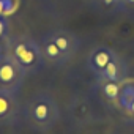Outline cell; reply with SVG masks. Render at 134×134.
Segmentation results:
<instances>
[{"mask_svg": "<svg viewBox=\"0 0 134 134\" xmlns=\"http://www.w3.org/2000/svg\"><path fill=\"white\" fill-rule=\"evenodd\" d=\"M99 84V93L101 96L112 104H118L120 92H121V84L123 82H112V81H98Z\"/></svg>", "mask_w": 134, "mask_h": 134, "instance_id": "cell-9", "label": "cell"}, {"mask_svg": "<svg viewBox=\"0 0 134 134\" xmlns=\"http://www.w3.org/2000/svg\"><path fill=\"white\" fill-rule=\"evenodd\" d=\"M87 66L98 81L125 82L128 77L126 62L109 46H95L87 55Z\"/></svg>", "mask_w": 134, "mask_h": 134, "instance_id": "cell-1", "label": "cell"}, {"mask_svg": "<svg viewBox=\"0 0 134 134\" xmlns=\"http://www.w3.org/2000/svg\"><path fill=\"white\" fill-rule=\"evenodd\" d=\"M68 110H70V115L73 117V120L77 123H88L95 117L92 103L84 96H74L70 103Z\"/></svg>", "mask_w": 134, "mask_h": 134, "instance_id": "cell-7", "label": "cell"}, {"mask_svg": "<svg viewBox=\"0 0 134 134\" xmlns=\"http://www.w3.org/2000/svg\"><path fill=\"white\" fill-rule=\"evenodd\" d=\"M5 54L21 66L25 74L40 73L43 65L46 63L40 41L27 35H16L8 38L5 44Z\"/></svg>", "mask_w": 134, "mask_h": 134, "instance_id": "cell-3", "label": "cell"}, {"mask_svg": "<svg viewBox=\"0 0 134 134\" xmlns=\"http://www.w3.org/2000/svg\"><path fill=\"white\" fill-rule=\"evenodd\" d=\"M126 110H128V112H129V114H131V115H134V101H132V103H131V106H129V107H128V109H126Z\"/></svg>", "mask_w": 134, "mask_h": 134, "instance_id": "cell-12", "label": "cell"}, {"mask_svg": "<svg viewBox=\"0 0 134 134\" xmlns=\"http://www.w3.org/2000/svg\"><path fill=\"white\" fill-rule=\"evenodd\" d=\"M95 7L104 13H118L126 10L125 0H95Z\"/></svg>", "mask_w": 134, "mask_h": 134, "instance_id": "cell-10", "label": "cell"}, {"mask_svg": "<svg viewBox=\"0 0 134 134\" xmlns=\"http://www.w3.org/2000/svg\"><path fill=\"white\" fill-rule=\"evenodd\" d=\"M125 3H126V8H128V7L134 8V0H125Z\"/></svg>", "mask_w": 134, "mask_h": 134, "instance_id": "cell-13", "label": "cell"}, {"mask_svg": "<svg viewBox=\"0 0 134 134\" xmlns=\"http://www.w3.org/2000/svg\"><path fill=\"white\" fill-rule=\"evenodd\" d=\"M132 101H134V82H123L120 98H118V106L123 109H128Z\"/></svg>", "mask_w": 134, "mask_h": 134, "instance_id": "cell-11", "label": "cell"}, {"mask_svg": "<svg viewBox=\"0 0 134 134\" xmlns=\"http://www.w3.org/2000/svg\"><path fill=\"white\" fill-rule=\"evenodd\" d=\"M21 114V104L16 93L0 88V123H14Z\"/></svg>", "mask_w": 134, "mask_h": 134, "instance_id": "cell-6", "label": "cell"}, {"mask_svg": "<svg viewBox=\"0 0 134 134\" xmlns=\"http://www.w3.org/2000/svg\"><path fill=\"white\" fill-rule=\"evenodd\" d=\"M40 46H41V51H43V57L46 60V63L49 65H54V66H63L65 63H68L70 60L63 55V52L57 47V44L51 40V36L46 33L41 41H40Z\"/></svg>", "mask_w": 134, "mask_h": 134, "instance_id": "cell-8", "label": "cell"}, {"mask_svg": "<svg viewBox=\"0 0 134 134\" xmlns=\"http://www.w3.org/2000/svg\"><path fill=\"white\" fill-rule=\"evenodd\" d=\"M62 117L60 106L55 98L47 92L35 93L24 106V118L27 125L35 131L52 129Z\"/></svg>", "mask_w": 134, "mask_h": 134, "instance_id": "cell-2", "label": "cell"}, {"mask_svg": "<svg viewBox=\"0 0 134 134\" xmlns=\"http://www.w3.org/2000/svg\"><path fill=\"white\" fill-rule=\"evenodd\" d=\"M25 71L5 52L0 54V88L18 93L24 84Z\"/></svg>", "mask_w": 134, "mask_h": 134, "instance_id": "cell-4", "label": "cell"}, {"mask_svg": "<svg viewBox=\"0 0 134 134\" xmlns=\"http://www.w3.org/2000/svg\"><path fill=\"white\" fill-rule=\"evenodd\" d=\"M47 35L51 36V40L57 44V47L63 52V55L68 58V60H71L77 54L79 46H81V41H79V38L73 32L65 30V29H57V30L49 32Z\"/></svg>", "mask_w": 134, "mask_h": 134, "instance_id": "cell-5", "label": "cell"}]
</instances>
